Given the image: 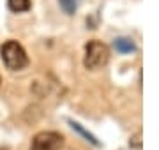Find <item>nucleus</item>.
<instances>
[{"instance_id": "f257e3e1", "label": "nucleus", "mask_w": 159, "mask_h": 150, "mask_svg": "<svg viewBox=\"0 0 159 150\" xmlns=\"http://www.w3.org/2000/svg\"><path fill=\"white\" fill-rule=\"evenodd\" d=\"M0 55L9 71H21L29 65V55L18 41H6L0 46Z\"/></svg>"}, {"instance_id": "f03ea898", "label": "nucleus", "mask_w": 159, "mask_h": 150, "mask_svg": "<svg viewBox=\"0 0 159 150\" xmlns=\"http://www.w3.org/2000/svg\"><path fill=\"white\" fill-rule=\"evenodd\" d=\"M108 60H110V50L104 42L97 39L87 42L85 58H83V65L87 69H99L102 65H106Z\"/></svg>"}, {"instance_id": "7ed1b4c3", "label": "nucleus", "mask_w": 159, "mask_h": 150, "mask_svg": "<svg viewBox=\"0 0 159 150\" xmlns=\"http://www.w3.org/2000/svg\"><path fill=\"white\" fill-rule=\"evenodd\" d=\"M62 145H64L62 134L55 133V131H43V133L34 136L30 150H60Z\"/></svg>"}, {"instance_id": "20e7f679", "label": "nucleus", "mask_w": 159, "mask_h": 150, "mask_svg": "<svg viewBox=\"0 0 159 150\" xmlns=\"http://www.w3.org/2000/svg\"><path fill=\"white\" fill-rule=\"evenodd\" d=\"M115 50L119 53H133L136 50V46L129 37H119V39H115Z\"/></svg>"}, {"instance_id": "39448f33", "label": "nucleus", "mask_w": 159, "mask_h": 150, "mask_svg": "<svg viewBox=\"0 0 159 150\" xmlns=\"http://www.w3.org/2000/svg\"><path fill=\"white\" fill-rule=\"evenodd\" d=\"M7 6L12 12H25L32 7L30 0H7Z\"/></svg>"}, {"instance_id": "423d86ee", "label": "nucleus", "mask_w": 159, "mask_h": 150, "mask_svg": "<svg viewBox=\"0 0 159 150\" xmlns=\"http://www.w3.org/2000/svg\"><path fill=\"white\" fill-rule=\"evenodd\" d=\"M58 4L66 14H74L80 6V0H58Z\"/></svg>"}, {"instance_id": "0eeeda50", "label": "nucleus", "mask_w": 159, "mask_h": 150, "mask_svg": "<svg viewBox=\"0 0 159 150\" xmlns=\"http://www.w3.org/2000/svg\"><path fill=\"white\" fill-rule=\"evenodd\" d=\"M69 124H71V127H73L74 131H78L80 134H83V136L87 138V141H90L92 145H99V141L96 139V136H92V134L89 133V131H85V129H83V127L80 126L78 122H73V120H69Z\"/></svg>"}, {"instance_id": "6e6552de", "label": "nucleus", "mask_w": 159, "mask_h": 150, "mask_svg": "<svg viewBox=\"0 0 159 150\" xmlns=\"http://www.w3.org/2000/svg\"><path fill=\"white\" fill-rule=\"evenodd\" d=\"M131 147H134V148H140V134H136L134 138H133V141H129Z\"/></svg>"}, {"instance_id": "1a4fd4ad", "label": "nucleus", "mask_w": 159, "mask_h": 150, "mask_svg": "<svg viewBox=\"0 0 159 150\" xmlns=\"http://www.w3.org/2000/svg\"><path fill=\"white\" fill-rule=\"evenodd\" d=\"M0 83H2V80H0Z\"/></svg>"}]
</instances>
